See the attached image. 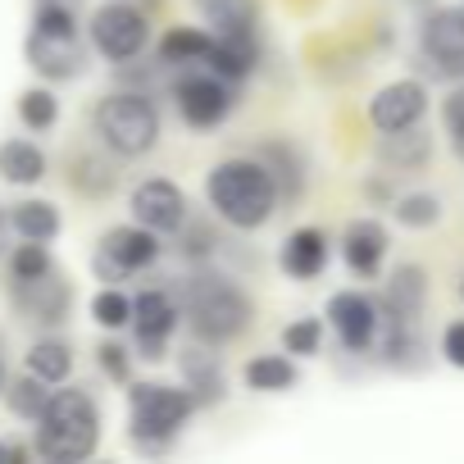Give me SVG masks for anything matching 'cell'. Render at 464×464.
I'll list each match as a JSON object with an SVG mask.
<instances>
[{
    "mask_svg": "<svg viewBox=\"0 0 464 464\" xmlns=\"http://www.w3.org/2000/svg\"><path fill=\"white\" fill-rule=\"evenodd\" d=\"M205 200L227 227L251 232V227H265L274 218L283 191L260 155H232L205 173Z\"/></svg>",
    "mask_w": 464,
    "mask_h": 464,
    "instance_id": "6da1fadb",
    "label": "cell"
},
{
    "mask_svg": "<svg viewBox=\"0 0 464 464\" xmlns=\"http://www.w3.org/2000/svg\"><path fill=\"white\" fill-rule=\"evenodd\" d=\"M200 410L196 392L182 382H132L128 392V437L137 450L146 455H160L173 446V437L182 432V423Z\"/></svg>",
    "mask_w": 464,
    "mask_h": 464,
    "instance_id": "7a4b0ae2",
    "label": "cell"
},
{
    "mask_svg": "<svg viewBox=\"0 0 464 464\" xmlns=\"http://www.w3.org/2000/svg\"><path fill=\"white\" fill-rule=\"evenodd\" d=\"M182 310H187L196 342H205V346H223L232 337H242L251 324L246 292L223 274H196L182 292Z\"/></svg>",
    "mask_w": 464,
    "mask_h": 464,
    "instance_id": "3957f363",
    "label": "cell"
},
{
    "mask_svg": "<svg viewBox=\"0 0 464 464\" xmlns=\"http://www.w3.org/2000/svg\"><path fill=\"white\" fill-rule=\"evenodd\" d=\"M101 441V410L87 392L69 387V392H55L51 405L42 410L37 419V450L46 459H60V464H73V459H87Z\"/></svg>",
    "mask_w": 464,
    "mask_h": 464,
    "instance_id": "277c9868",
    "label": "cell"
},
{
    "mask_svg": "<svg viewBox=\"0 0 464 464\" xmlns=\"http://www.w3.org/2000/svg\"><path fill=\"white\" fill-rule=\"evenodd\" d=\"M96 137L114 155L137 160V155L155 150V141H160V110L141 92H114L96 105Z\"/></svg>",
    "mask_w": 464,
    "mask_h": 464,
    "instance_id": "5b68a950",
    "label": "cell"
},
{
    "mask_svg": "<svg viewBox=\"0 0 464 464\" xmlns=\"http://www.w3.org/2000/svg\"><path fill=\"white\" fill-rule=\"evenodd\" d=\"M160 260V232H150L146 223H128V227H110L101 237V251H96V278L101 283H123L141 269H150Z\"/></svg>",
    "mask_w": 464,
    "mask_h": 464,
    "instance_id": "8992f818",
    "label": "cell"
},
{
    "mask_svg": "<svg viewBox=\"0 0 464 464\" xmlns=\"http://www.w3.org/2000/svg\"><path fill=\"white\" fill-rule=\"evenodd\" d=\"M146 42H150V19L137 5H128V0H110V5L92 14V46L105 60L128 64L146 51Z\"/></svg>",
    "mask_w": 464,
    "mask_h": 464,
    "instance_id": "52a82bcc",
    "label": "cell"
},
{
    "mask_svg": "<svg viewBox=\"0 0 464 464\" xmlns=\"http://www.w3.org/2000/svg\"><path fill=\"white\" fill-rule=\"evenodd\" d=\"M173 101H178V114H182L187 128L209 132V128H218L232 114V101H237V96H232V82L227 78H218L209 69H191L187 78H178Z\"/></svg>",
    "mask_w": 464,
    "mask_h": 464,
    "instance_id": "ba28073f",
    "label": "cell"
},
{
    "mask_svg": "<svg viewBox=\"0 0 464 464\" xmlns=\"http://www.w3.org/2000/svg\"><path fill=\"white\" fill-rule=\"evenodd\" d=\"M328 324H333L337 342H342L351 355H364V351L378 342L382 305H378L369 292H337V296L328 301Z\"/></svg>",
    "mask_w": 464,
    "mask_h": 464,
    "instance_id": "9c48e42d",
    "label": "cell"
},
{
    "mask_svg": "<svg viewBox=\"0 0 464 464\" xmlns=\"http://www.w3.org/2000/svg\"><path fill=\"white\" fill-rule=\"evenodd\" d=\"M10 296H14V310L28 324H42V328L64 324L69 319V305H73V287L55 269L51 274H37V278H14Z\"/></svg>",
    "mask_w": 464,
    "mask_h": 464,
    "instance_id": "30bf717a",
    "label": "cell"
},
{
    "mask_svg": "<svg viewBox=\"0 0 464 464\" xmlns=\"http://www.w3.org/2000/svg\"><path fill=\"white\" fill-rule=\"evenodd\" d=\"M132 333H137L141 360H164L169 337L178 333V301L169 292H155V287L132 296Z\"/></svg>",
    "mask_w": 464,
    "mask_h": 464,
    "instance_id": "8fae6325",
    "label": "cell"
},
{
    "mask_svg": "<svg viewBox=\"0 0 464 464\" xmlns=\"http://www.w3.org/2000/svg\"><path fill=\"white\" fill-rule=\"evenodd\" d=\"M419 46H423V60L437 64V73L464 78V5L432 10L419 28Z\"/></svg>",
    "mask_w": 464,
    "mask_h": 464,
    "instance_id": "7c38bea8",
    "label": "cell"
},
{
    "mask_svg": "<svg viewBox=\"0 0 464 464\" xmlns=\"http://www.w3.org/2000/svg\"><path fill=\"white\" fill-rule=\"evenodd\" d=\"M128 209H132L137 223H146L150 232H160V237H164V232H182V223H187V196H182V187L169 182V178H146V182H137Z\"/></svg>",
    "mask_w": 464,
    "mask_h": 464,
    "instance_id": "4fadbf2b",
    "label": "cell"
},
{
    "mask_svg": "<svg viewBox=\"0 0 464 464\" xmlns=\"http://www.w3.org/2000/svg\"><path fill=\"white\" fill-rule=\"evenodd\" d=\"M428 114V87L419 78H396L387 82L373 101H369V123L378 132H401V128H419V119Z\"/></svg>",
    "mask_w": 464,
    "mask_h": 464,
    "instance_id": "5bb4252c",
    "label": "cell"
},
{
    "mask_svg": "<svg viewBox=\"0 0 464 464\" xmlns=\"http://www.w3.org/2000/svg\"><path fill=\"white\" fill-rule=\"evenodd\" d=\"M28 64L42 78H51V82H69V78L82 73L87 51H82L78 33H42V28H33V37H28Z\"/></svg>",
    "mask_w": 464,
    "mask_h": 464,
    "instance_id": "9a60e30c",
    "label": "cell"
},
{
    "mask_svg": "<svg viewBox=\"0 0 464 464\" xmlns=\"http://www.w3.org/2000/svg\"><path fill=\"white\" fill-rule=\"evenodd\" d=\"M342 260L355 278H373L387 260V227L378 218H351L342 232Z\"/></svg>",
    "mask_w": 464,
    "mask_h": 464,
    "instance_id": "2e32d148",
    "label": "cell"
},
{
    "mask_svg": "<svg viewBox=\"0 0 464 464\" xmlns=\"http://www.w3.org/2000/svg\"><path fill=\"white\" fill-rule=\"evenodd\" d=\"M283 274H292L296 283H314L328 269V237L324 227H296L283 242Z\"/></svg>",
    "mask_w": 464,
    "mask_h": 464,
    "instance_id": "e0dca14e",
    "label": "cell"
},
{
    "mask_svg": "<svg viewBox=\"0 0 464 464\" xmlns=\"http://www.w3.org/2000/svg\"><path fill=\"white\" fill-rule=\"evenodd\" d=\"M214 37L227 42H256V0H196Z\"/></svg>",
    "mask_w": 464,
    "mask_h": 464,
    "instance_id": "ac0fdd59",
    "label": "cell"
},
{
    "mask_svg": "<svg viewBox=\"0 0 464 464\" xmlns=\"http://www.w3.org/2000/svg\"><path fill=\"white\" fill-rule=\"evenodd\" d=\"M178 360H182V378H187V387L196 392L200 405H218V401L227 396V373H223V364L205 351V342H200V346H187Z\"/></svg>",
    "mask_w": 464,
    "mask_h": 464,
    "instance_id": "d6986e66",
    "label": "cell"
},
{
    "mask_svg": "<svg viewBox=\"0 0 464 464\" xmlns=\"http://www.w3.org/2000/svg\"><path fill=\"white\" fill-rule=\"evenodd\" d=\"M423 301H428V274L419 265H396V274L387 278V292H382V310L387 314H401V319H419L423 314Z\"/></svg>",
    "mask_w": 464,
    "mask_h": 464,
    "instance_id": "ffe728a7",
    "label": "cell"
},
{
    "mask_svg": "<svg viewBox=\"0 0 464 464\" xmlns=\"http://www.w3.org/2000/svg\"><path fill=\"white\" fill-rule=\"evenodd\" d=\"M214 33L209 28H169L160 37V64H173V69H205L209 51H214Z\"/></svg>",
    "mask_w": 464,
    "mask_h": 464,
    "instance_id": "44dd1931",
    "label": "cell"
},
{
    "mask_svg": "<svg viewBox=\"0 0 464 464\" xmlns=\"http://www.w3.org/2000/svg\"><path fill=\"white\" fill-rule=\"evenodd\" d=\"M428 155H432V141H428V132H419V128L382 132V141H378V160H382L387 169H396V173H414V169H423Z\"/></svg>",
    "mask_w": 464,
    "mask_h": 464,
    "instance_id": "7402d4cb",
    "label": "cell"
},
{
    "mask_svg": "<svg viewBox=\"0 0 464 464\" xmlns=\"http://www.w3.org/2000/svg\"><path fill=\"white\" fill-rule=\"evenodd\" d=\"M10 227L28 242H51V237H60V209L51 200H24L10 209Z\"/></svg>",
    "mask_w": 464,
    "mask_h": 464,
    "instance_id": "603a6c76",
    "label": "cell"
},
{
    "mask_svg": "<svg viewBox=\"0 0 464 464\" xmlns=\"http://www.w3.org/2000/svg\"><path fill=\"white\" fill-rule=\"evenodd\" d=\"M0 173L19 187H33V182L46 178V155L33 141H5L0 146Z\"/></svg>",
    "mask_w": 464,
    "mask_h": 464,
    "instance_id": "cb8c5ba5",
    "label": "cell"
},
{
    "mask_svg": "<svg viewBox=\"0 0 464 464\" xmlns=\"http://www.w3.org/2000/svg\"><path fill=\"white\" fill-rule=\"evenodd\" d=\"M246 387L251 392H287V387H296V364L287 355H256L246 364Z\"/></svg>",
    "mask_w": 464,
    "mask_h": 464,
    "instance_id": "d4e9b609",
    "label": "cell"
},
{
    "mask_svg": "<svg viewBox=\"0 0 464 464\" xmlns=\"http://www.w3.org/2000/svg\"><path fill=\"white\" fill-rule=\"evenodd\" d=\"M28 373H37V378H46V382H64V378L73 373V351H69L64 342L46 337V342H37V346L28 351Z\"/></svg>",
    "mask_w": 464,
    "mask_h": 464,
    "instance_id": "484cf974",
    "label": "cell"
},
{
    "mask_svg": "<svg viewBox=\"0 0 464 464\" xmlns=\"http://www.w3.org/2000/svg\"><path fill=\"white\" fill-rule=\"evenodd\" d=\"M392 209H396V223H405V227H432V223H441V200L432 191H405L401 200H392Z\"/></svg>",
    "mask_w": 464,
    "mask_h": 464,
    "instance_id": "4316f807",
    "label": "cell"
},
{
    "mask_svg": "<svg viewBox=\"0 0 464 464\" xmlns=\"http://www.w3.org/2000/svg\"><path fill=\"white\" fill-rule=\"evenodd\" d=\"M46 387H51V382H46V378H37V373L19 378V382L10 387V410H14L19 419H33V423H37V419H42V410L51 405V396H55V392H46Z\"/></svg>",
    "mask_w": 464,
    "mask_h": 464,
    "instance_id": "83f0119b",
    "label": "cell"
},
{
    "mask_svg": "<svg viewBox=\"0 0 464 464\" xmlns=\"http://www.w3.org/2000/svg\"><path fill=\"white\" fill-rule=\"evenodd\" d=\"M19 119H24L33 132H46V128H55V119H60V101H55L46 87H33V92L19 96Z\"/></svg>",
    "mask_w": 464,
    "mask_h": 464,
    "instance_id": "f1b7e54d",
    "label": "cell"
},
{
    "mask_svg": "<svg viewBox=\"0 0 464 464\" xmlns=\"http://www.w3.org/2000/svg\"><path fill=\"white\" fill-rule=\"evenodd\" d=\"M260 160H265L269 173L278 178V191H283V196H296V191H301V164H296V155H292L287 146L269 141V146H260Z\"/></svg>",
    "mask_w": 464,
    "mask_h": 464,
    "instance_id": "f546056e",
    "label": "cell"
},
{
    "mask_svg": "<svg viewBox=\"0 0 464 464\" xmlns=\"http://www.w3.org/2000/svg\"><path fill=\"white\" fill-rule=\"evenodd\" d=\"M319 346H324V319H292L287 328H283V351L287 355H319Z\"/></svg>",
    "mask_w": 464,
    "mask_h": 464,
    "instance_id": "4dcf8cb0",
    "label": "cell"
},
{
    "mask_svg": "<svg viewBox=\"0 0 464 464\" xmlns=\"http://www.w3.org/2000/svg\"><path fill=\"white\" fill-rule=\"evenodd\" d=\"M92 319L101 324V328H128L132 324V296H123V292H114V287H105L96 301H92Z\"/></svg>",
    "mask_w": 464,
    "mask_h": 464,
    "instance_id": "1f68e13d",
    "label": "cell"
},
{
    "mask_svg": "<svg viewBox=\"0 0 464 464\" xmlns=\"http://www.w3.org/2000/svg\"><path fill=\"white\" fill-rule=\"evenodd\" d=\"M441 128L455 146V155L464 160V87H450L446 101H441Z\"/></svg>",
    "mask_w": 464,
    "mask_h": 464,
    "instance_id": "d6a6232c",
    "label": "cell"
},
{
    "mask_svg": "<svg viewBox=\"0 0 464 464\" xmlns=\"http://www.w3.org/2000/svg\"><path fill=\"white\" fill-rule=\"evenodd\" d=\"M10 274H14V278H37V274H51V256H46V246L24 237V246H14Z\"/></svg>",
    "mask_w": 464,
    "mask_h": 464,
    "instance_id": "836d02e7",
    "label": "cell"
},
{
    "mask_svg": "<svg viewBox=\"0 0 464 464\" xmlns=\"http://www.w3.org/2000/svg\"><path fill=\"white\" fill-rule=\"evenodd\" d=\"M96 364H101V373H105V378H114V382H128V373H132V355H128L119 342H101Z\"/></svg>",
    "mask_w": 464,
    "mask_h": 464,
    "instance_id": "e575fe53",
    "label": "cell"
},
{
    "mask_svg": "<svg viewBox=\"0 0 464 464\" xmlns=\"http://www.w3.org/2000/svg\"><path fill=\"white\" fill-rule=\"evenodd\" d=\"M441 360L450 369H464V319L446 324V333H441Z\"/></svg>",
    "mask_w": 464,
    "mask_h": 464,
    "instance_id": "d590c367",
    "label": "cell"
},
{
    "mask_svg": "<svg viewBox=\"0 0 464 464\" xmlns=\"http://www.w3.org/2000/svg\"><path fill=\"white\" fill-rule=\"evenodd\" d=\"M182 232H187V246H182V251H187L191 260H205V256L218 246V242L209 237V227H205V223H196V227H187V223H182Z\"/></svg>",
    "mask_w": 464,
    "mask_h": 464,
    "instance_id": "8d00e7d4",
    "label": "cell"
},
{
    "mask_svg": "<svg viewBox=\"0 0 464 464\" xmlns=\"http://www.w3.org/2000/svg\"><path fill=\"white\" fill-rule=\"evenodd\" d=\"M0 459H14V464H19V459H24V446H14V441H0Z\"/></svg>",
    "mask_w": 464,
    "mask_h": 464,
    "instance_id": "74e56055",
    "label": "cell"
},
{
    "mask_svg": "<svg viewBox=\"0 0 464 464\" xmlns=\"http://www.w3.org/2000/svg\"><path fill=\"white\" fill-rule=\"evenodd\" d=\"M0 387H5V364H0Z\"/></svg>",
    "mask_w": 464,
    "mask_h": 464,
    "instance_id": "f35d334b",
    "label": "cell"
},
{
    "mask_svg": "<svg viewBox=\"0 0 464 464\" xmlns=\"http://www.w3.org/2000/svg\"><path fill=\"white\" fill-rule=\"evenodd\" d=\"M0 237H5V218H0Z\"/></svg>",
    "mask_w": 464,
    "mask_h": 464,
    "instance_id": "ab89813d",
    "label": "cell"
},
{
    "mask_svg": "<svg viewBox=\"0 0 464 464\" xmlns=\"http://www.w3.org/2000/svg\"><path fill=\"white\" fill-rule=\"evenodd\" d=\"M459 301H464V278H459Z\"/></svg>",
    "mask_w": 464,
    "mask_h": 464,
    "instance_id": "60d3db41",
    "label": "cell"
},
{
    "mask_svg": "<svg viewBox=\"0 0 464 464\" xmlns=\"http://www.w3.org/2000/svg\"><path fill=\"white\" fill-rule=\"evenodd\" d=\"M64 5H69V0H64Z\"/></svg>",
    "mask_w": 464,
    "mask_h": 464,
    "instance_id": "b9f144b4",
    "label": "cell"
}]
</instances>
